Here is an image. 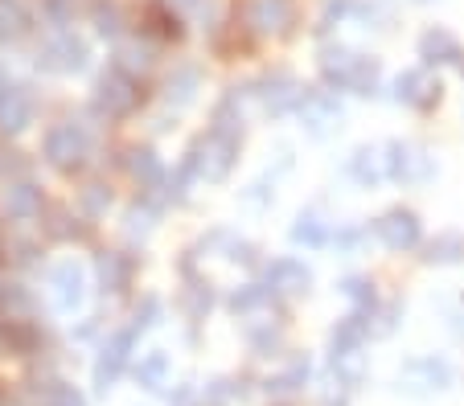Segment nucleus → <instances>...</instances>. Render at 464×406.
<instances>
[{
  "instance_id": "obj_1",
  "label": "nucleus",
  "mask_w": 464,
  "mask_h": 406,
  "mask_svg": "<svg viewBox=\"0 0 464 406\" xmlns=\"http://www.w3.org/2000/svg\"><path fill=\"white\" fill-rule=\"evenodd\" d=\"M394 226H386V239L394 242V247H403V242H415V234H420V230H415V218L411 213H394Z\"/></svg>"
}]
</instances>
